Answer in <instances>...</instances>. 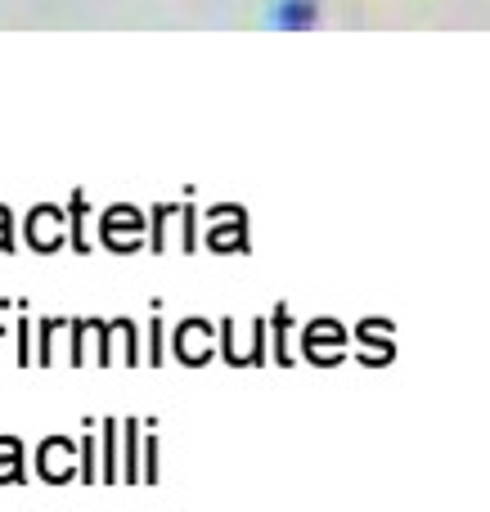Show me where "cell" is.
I'll list each match as a JSON object with an SVG mask.
<instances>
[{"label":"cell","instance_id":"ac0fdd59","mask_svg":"<svg viewBox=\"0 0 490 512\" xmlns=\"http://www.w3.org/2000/svg\"><path fill=\"white\" fill-rule=\"evenodd\" d=\"M162 342H167V328H162V315L153 310V319H149V337H144V360L158 369L162 364Z\"/></svg>","mask_w":490,"mask_h":512},{"label":"cell","instance_id":"277c9868","mask_svg":"<svg viewBox=\"0 0 490 512\" xmlns=\"http://www.w3.org/2000/svg\"><path fill=\"white\" fill-rule=\"evenodd\" d=\"M36 477L45 486H68L81 477V445L72 436H45L36 445Z\"/></svg>","mask_w":490,"mask_h":512},{"label":"cell","instance_id":"7402d4cb","mask_svg":"<svg viewBox=\"0 0 490 512\" xmlns=\"http://www.w3.org/2000/svg\"><path fill=\"white\" fill-rule=\"evenodd\" d=\"M5 315H9V301L0 297V337H5Z\"/></svg>","mask_w":490,"mask_h":512},{"label":"cell","instance_id":"8992f818","mask_svg":"<svg viewBox=\"0 0 490 512\" xmlns=\"http://www.w3.org/2000/svg\"><path fill=\"white\" fill-rule=\"evenodd\" d=\"M113 364H144V351H140V328L135 319H108L104 328V342H99V369H113Z\"/></svg>","mask_w":490,"mask_h":512},{"label":"cell","instance_id":"d6986e66","mask_svg":"<svg viewBox=\"0 0 490 512\" xmlns=\"http://www.w3.org/2000/svg\"><path fill=\"white\" fill-rule=\"evenodd\" d=\"M18 364H36V324L27 315H18Z\"/></svg>","mask_w":490,"mask_h":512},{"label":"cell","instance_id":"30bf717a","mask_svg":"<svg viewBox=\"0 0 490 512\" xmlns=\"http://www.w3.org/2000/svg\"><path fill=\"white\" fill-rule=\"evenodd\" d=\"M270 342H275L270 360H275L279 369H293L297 355H302V337H297V324H293V310H288V301H279V306L270 310Z\"/></svg>","mask_w":490,"mask_h":512},{"label":"cell","instance_id":"7a4b0ae2","mask_svg":"<svg viewBox=\"0 0 490 512\" xmlns=\"http://www.w3.org/2000/svg\"><path fill=\"white\" fill-rule=\"evenodd\" d=\"M351 346H356L351 342V328L333 315H320L302 328V360L315 364V369H338Z\"/></svg>","mask_w":490,"mask_h":512},{"label":"cell","instance_id":"2e32d148","mask_svg":"<svg viewBox=\"0 0 490 512\" xmlns=\"http://www.w3.org/2000/svg\"><path fill=\"white\" fill-rule=\"evenodd\" d=\"M275 23H284V27H311L315 23V0H279V9H275Z\"/></svg>","mask_w":490,"mask_h":512},{"label":"cell","instance_id":"44dd1931","mask_svg":"<svg viewBox=\"0 0 490 512\" xmlns=\"http://www.w3.org/2000/svg\"><path fill=\"white\" fill-rule=\"evenodd\" d=\"M0 252H14V221L5 207H0Z\"/></svg>","mask_w":490,"mask_h":512},{"label":"cell","instance_id":"9c48e42d","mask_svg":"<svg viewBox=\"0 0 490 512\" xmlns=\"http://www.w3.org/2000/svg\"><path fill=\"white\" fill-rule=\"evenodd\" d=\"M207 248L212 252H248V221H243L239 207H216L212 212Z\"/></svg>","mask_w":490,"mask_h":512},{"label":"cell","instance_id":"5bb4252c","mask_svg":"<svg viewBox=\"0 0 490 512\" xmlns=\"http://www.w3.org/2000/svg\"><path fill=\"white\" fill-rule=\"evenodd\" d=\"M117 432H122L117 418H99V454H104V472H99V477H104L108 486H117V477H122V463H117Z\"/></svg>","mask_w":490,"mask_h":512},{"label":"cell","instance_id":"3957f363","mask_svg":"<svg viewBox=\"0 0 490 512\" xmlns=\"http://www.w3.org/2000/svg\"><path fill=\"white\" fill-rule=\"evenodd\" d=\"M171 351H176V360L185 369H203L221 351V328L212 319H180L176 333H171Z\"/></svg>","mask_w":490,"mask_h":512},{"label":"cell","instance_id":"8fae6325","mask_svg":"<svg viewBox=\"0 0 490 512\" xmlns=\"http://www.w3.org/2000/svg\"><path fill=\"white\" fill-rule=\"evenodd\" d=\"M122 481L126 486H144V423L126 418L122 423Z\"/></svg>","mask_w":490,"mask_h":512},{"label":"cell","instance_id":"e0dca14e","mask_svg":"<svg viewBox=\"0 0 490 512\" xmlns=\"http://www.w3.org/2000/svg\"><path fill=\"white\" fill-rule=\"evenodd\" d=\"M158 423H144V486H158Z\"/></svg>","mask_w":490,"mask_h":512},{"label":"cell","instance_id":"9a60e30c","mask_svg":"<svg viewBox=\"0 0 490 512\" xmlns=\"http://www.w3.org/2000/svg\"><path fill=\"white\" fill-rule=\"evenodd\" d=\"M72 319H36V364L41 369H50L54 364V342H59V333H68Z\"/></svg>","mask_w":490,"mask_h":512},{"label":"cell","instance_id":"7c38bea8","mask_svg":"<svg viewBox=\"0 0 490 512\" xmlns=\"http://www.w3.org/2000/svg\"><path fill=\"white\" fill-rule=\"evenodd\" d=\"M27 481V454L18 436H0V486H23Z\"/></svg>","mask_w":490,"mask_h":512},{"label":"cell","instance_id":"4fadbf2b","mask_svg":"<svg viewBox=\"0 0 490 512\" xmlns=\"http://www.w3.org/2000/svg\"><path fill=\"white\" fill-rule=\"evenodd\" d=\"M104 328H108V319H72V351H68V364L72 369H81L86 364V346L90 342H99L104 337Z\"/></svg>","mask_w":490,"mask_h":512},{"label":"cell","instance_id":"52a82bcc","mask_svg":"<svg viewBox=\"0 0 490 512\" xmlns=\"http://www.w3.org/2000/svg\"><path fill=\"white\" fill-rule=\"evenodd\" d=\"M99 239L113 252H135L144 243V216L135 207H108L104 221H99Z\"/></svg>","mask_w":490,"mask_h":512},{"label":"cell","instance_id":"ffe728a7","mask_svg":"<svg viewBox=\"0 0 490 512\" xmlns=\"http://www.w3.org/2000/svg\"><path fill=\"white\" fill-rule=\"evenodd\" d=\"M81 221H86V198H72V248L77 252H90V243H86V234H81Z\"/></svg>","mask_w":490,"mask_h":512},{"label":"cell","instance_id":"ba28073f","mask_svg":"<svg viewBox=\"0 0 490 512\" xmlns=\"http://www.w3.org/2000/svg\"><path fill=\"white\" fill-rule=\"evenodd\" d=\"M68 239H72V230L59 207H32V212H27V243H32L36 252H59Z\"/></svg>","mask_w":490,"mask_h":512},{"label":"cell","instance_id":"5b68a950","mask_svg":"<svg viewBox=\"0 0 490 512\" xmlns=\"http://www.w3.org/2000/svg\"><path fill=\"white\" fill-rule=\"evenodd\" d=\"M351 342H356L360 369H387V364L396 360V324L383 315L360 319V324L351 328Z\"/></svg>","mask_w":490,"mask_h":512},{"label":"cell","instance_id":"6da1fadb","mask_svg":"<svg viewBox=\"0 0 490 512\" xmlns=\"http://www.w3.org/2000/svg\"><path fill=\"white\" fill-rule=\"evenodd\" d=\"M221 355L230 369H257V364H266L270 355V319H248V324H239V319H221Z\"/></svg>","mask_w":490,"mask_h":512}]
</instances>
